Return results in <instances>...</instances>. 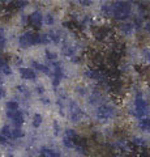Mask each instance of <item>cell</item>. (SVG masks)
Returning <instances> with one entry per match:
<instances>
[{
    "label": "cell",
    "instance_id": "obj_11",
    "mask_svg": "<svg viewBox=\"0 0 150 157\" xmlns=\"http://www.w3.org/2000/svg\"><path fill=\"white\" fill-rule=\"evenodd\" d=\"M5 106H7V111H16V110H18V102L17 101H8Z\"/></svg>",
    "mask_w": 150,
    "mask_h": 157
},
{
    "label": "cell",
    "instance_id": "obj_26",
    "mask_svg": "<svg viewBox=\"0 0 150 157\" xmlns=\"http://www.w3.org/2000/svg\"><path fill=\"white\" fill-rule=\"evenodd\" d=\"M4 96H5V89H4V88H3L2 85H0V100H2V98H3Z\"/></svg>",
    "mask_w": 150,
    "mask_h": 157
},
{
    "label": "cell",
    "instance_id": "obj_17",
    "mask_svg": "<svg viewBox=\"0 0 150 157\" xmlns=\"http://www.w3.org/2000/svg\"><path fill=\"white\" fill-rule=\"evenodd\" d=\"M63 52H64L67 56H73V54H75V48H73V47L64 46V47H63Z\"/></svg>",
    "mask_w": 150,
    "mask_h": 157
},
{
    "label": "cell",
    "instance_id": "obj_29",
    "mask_svg": "<svg viewBox=\"0 0 150 157\" xmlns=\"http://www.w3.org/2000/svg\"><path fill=\"white\" fill-rule=\"evenodd\" d=\"M144 54H145V56H146V59L150 62V51H148V50H144Z\"/></svg>",
    "mask_w": 150,
    "mask_h": 157
},
{
    "label": "cell",
    "instance_id": "obj_24",
    "mask_svg": "<svg viewBox=\"0 0 150 157\" xmlns=\"http://www.w3.org/2000/svg\"><path fill=\"white\" fill-rule=\"evenodd\" d=\"M14 4H16V7H17V8H24V7H26V6H27V2H16Z\"/></svg>",
    "mask_w": 150,
    "mask_h": 157
},
{
    "label": "cell",
    "instance_id": "obj_9",
    "mask_svg": "<svg viewBox=\"0 0 150 157\" xmlns=\"http://www.w3.org/2000/svg\"><path fill=\"white\" fill-rule=\"evenodd\" d=\"M138 127L140 128H142V130L150 131V119L149 118H142V119L138 122Z\"/></svg>",
    "mask_w": 150,
    "mask_h": 157
},
{
    "label": "cell",
    "instance_id": "obj_20",
    "mask_svg": "<svg viewBox=\"0 0 150 157\" xmlns=\"http://www.w3.org/2000/svg\"><path fill=\"white\" fill-rule=\"evenodd\" d=\"M45 22L47 24V25H52V24H54V17H52V14H46L45 16Z\"/></svg>",
    "mask_w": 150,
    "mask_h": 157
},
{
    "label": "cell",
    "instance_id": "obj_7",
    "mask_svg": "<svg viewBox=\"0 0 150 157\" xmlns=\"http://www.w3.org/2000/svg\"><path fill=\"white\" fill-rule=\"evenodd\" d=\"M108 34H110V30L107 28H101L95 32V38L98 39V41H103L106 37H108Z\"/></svg>",
    "mask_w": 150,
    "mask_h": 157
},
{
    "label": "cell",
    "instance_id": "obj_27",
    "mask_svg": "<svg viewBox=\"0 0 150 157\" xmlns=\"http://www.w3.org/2000/svg\"><path fill=\"white\" fill-rule=\"evenodd\" d=\"M54 130H55V134H59L60 127H59V124H57V122H54Z\"/></svg>",
    "mask_w": 150,
    "mask_h": 157
},
{
    "label": "cell",
    "instance_id": "obj_31",
    "mask_svg": "<svg viewBox=\"0 0 150 157\" xmlns=\"http://www.w3.org/2000/svg\"><path fill=\"white\" fill-rule=\"evenodd\" d=\"M77 92L81 93V94H85V90H84V88L82 86H77Z\"/></svg>",
    "mask_w": 150,
    "mask_h": 157
},
{
    "label": "cell",
    "instance_id": "obj_34",
    "mask_svg": "<svg viewBox=\"0 0 150 157\" xmlns=\"http://www.w3.org/2000/svg\"><path fill=\"white\" fill-rule=\"evenodd\" d=\"M42 102L43 104H50V100H47V98H42Z\"/></svg>",
    "mask_w": 150,
    "mask_h": 157
},
{
    "label": "cell",
    "instance_id": "obj_14",
    "mask_svg": "<svg viewBox=\"0 0 150 157\" xmlns=\"http://www.w3.org/2000/svg\"><path fill=\"white\" fill-rule=\"evenodd\" d=\"M41 124H42V115L41 114H34V117H33V126L39 127Z\"/></svg>",
    "mask_w": 150,
    "mask_h": 157
},
{
    "label": "cell",
    "instance_id": "obj_25",
    "mask_svg": "<svg viewBox=\"0 0 150 157\" xmlns=\"http://www.w3.org/2000/svg\"><path fill=\"white\" fill-rule=\"evenodd\" d=\"M17 89H18V92H21V93H27V92H26V88L24 86V85H18Z\"/></svg>",
    "mask_w": 150,
    "mask_h": 157
},
{
    "label": "cell",
    "instance_id": "obj_32",
    "mask_svg": "<svg viewBox=\"0 0 150 157\" xmlns=\"http://www.w3.org/2000/svg\"><path fill=\"white\" fill-rule=\"evenodd\" d=\"M75 63H80L81 62V58H79V56H73V59H72Z\"/></svg>",
    "mask_w": 150,
    "mask_h": 157
},
{
    "label": "cell",
    "instance_id": "obj_30",
    "mask_svg": "<svg viewBox=\"0 0 150 157\" xmlns=\"http://www.w3.org/2000/svg\"><path fill=\"white\" fill-rule=\"evenodd\" d=\"M0 144H7V139L0 135Z\"/></svg>",
    "mask_w": 150,
    "mask_h": 157
},
{
    "label": "cell",
    "instance_id": "obj_19",
    "mask_svg": "<svg viewBox=\"0 0 150 157\" xmlns=\"http://www.w3.org/2000/svg\"><path fill=\"white\" fill-rule=\"evenodd\" d=\"M63 143H64V145L67 147V148H73V147H75L73 141H72L71 139H68V137H64V140H63Z\"/></svg>",
    "mask_w": 150,
    "mask_h": 157
},
{
    "label": "cell",
    "instance_id": "obj_33",
    "mask_svg": "<svg viewBox=\"0 0 150 157\" xmlns=\"http://www.w3.org/2000/svg\"><path fill=\"white\" fill-rule=\"evenodd\" d=\"M37 92H38V93H43V86H42V85L37 86Z\"/></svg>",
    "mask_w": 150,
    "mask_h": 157
},
{
    "label": "cell",
    "instance_id": "obj_4",
    "mask_svg": "<svg viewBox=\"0 0 150 157\" xmlns=\"http://www.w3.org/2000/svg\"><path fill=\"white\" fill-rule=\"evenodd\" d=\"M29 22H30L33 26L39 28V26L42 25V22H43V16H42V13H41L39 11L33 12L30 16H29Z\"/></svg>",
    "mask_w": 150,
    "mask_h": 157
},
{
    "label": "cell",
    "instance_id": "obj_23",
    "mask_svg": "<svg viewBox=\"0 0 150 157\" xmlns=\"http://www.w3.org/2000/svg\"><path fill=\"white\" fill-rule=\"evenodd\" d=\"M5 43V38H4V33H3V29H0V47L4 46Z\"/></svg>",
    "mask_w": 150,
    "mask_h": 157
},
{
    "label": "cell",
    "instance_id": "obj_8",
    "mask_svg": "<svg viewBox=\"0 0 150 157\" xmlns=\"http://www.w3.org/2000/svg\"><path fill=\"white\" fill-rule=\"evenodd\" d=\"M31 66L34 67L37 71H39V72H43V73H50V70H48V67L43 66V64H41V63H38V62H33V63H31Z\"/></svg>",
    "mask_w": 150,
    "mask_h": 157
},
{
    "label": "cell",
    "instance_id": "obj_22",
    "mask_svg": "<svg viewBox=\"0 0 150 157\" xmlns=\"http://www.w3.org/2000/svg\"><path fill=\"white\" fill-rule=\"evenodd\" d=\"M46 56H47V59H50V60H55V59H56V54L46 50Z\"/></svg>",
    "mask_w": 150,
    "mask_h": 157
},
{
    "label": "cell",
    "instance_id": "obj_16",
    "mask_svg": "<svg viewBox=\"0 0 150 157\" xmlns=\"http://www.w3.org/2000/svg\"><path fill=\"white\" fill-rule=\"evenodd\" d=\"M65 137H68V139H71L72 141H73L76 137H77L76 131H75V130H72V128H68V130L65 131Z\"/></svg>",
    "mask_w": 150,
    "mask_h": 157
},
{
    "label": "cell",
    "instance_id": "obj_15",
    "mask_svg": "<svg viewBox=\"0 0 150 157\" xmlns=\"http://www.w3.org/2000/svg\"><path fill=\"white\" fill-rule=\"evenodd\" d=\"M11 130L12 128L9 126H4L2 128V136L5 137V139H9V137H11Z\"/></svg>",
    "mask_w": 150,
    "mask_h": 157
},
{
    "label": "cell",
    "instance_id": "obj_21",
    "mask_svg": "<svg viewBox=\"0 0 150 157\" xmlns=\"http://www.w3.org/2000/svg\"><path fill=\"white\" fill-rule=\"evenodd\" d=\"M0 71H2V72L4 73V75H11V73H12L11 67H9L8 64H5V66H4V67H3V68H2V70H0Z\"/></svg>",
    "mask_w": 150,
    "mask_h": 157
},
{
    "label": "cell",
    "instance_id": "obj_12",
    "mask_svg": "<svg viewBox=\"0 0 150 157\" xmlns=\"http://www.w3.org/2000/svg\"><path fill=\"white\" fill-rule=\"evenodd\" d=\"M47 37H48V39L50 41H52V42H55V43H57L60 41V37H59V34H57L56 32H50L47 34Z\"/></svg>",
    "mask_w": 150,
    "mask_h": 157
},
{
    "label": "cell",
    "instance_id": "obj_10",
    "mask_svg": "<svg viewBox=\"0 0 150 157\" xmlns=\"http://www.w3.org/2000/svg\"><path fill=\"white\" fill-rule=\"evenodd\" d=\"M24 136V131L21 128H16L14 127L13 130H11V137L12 139H21Z\"/></svg>",
    "mask_w": 150,
    "mask_h": 157
},
{
    "label": "cell",
    "instance_id": "obj_3",
    "mask_svg": "<svg viewBox=\"0 0 150 157\" xmlns=\"http://www.w3.org/2000/svg\"><path fill=\"white\" fill-rule=\"evenodd\" d=\"M18 42H20V46L22 48H26L29 46H33L34 45V33L31 32H25L22 34V36L20 37V39H18Z\"/></svg>",
    "mask_w": 150,
    "mask_h": 157
},
{
    "label": "cell",
    "instance_id": "obj_36",
    "mask_svg": "<svg viewBox=\"0 0 150 157\" xmlns=\"http://www.w3.org/2000/svg\"><path fill=\"white\" fill-rule=\"evenodd\" d=\"M116 157H124V156H122V155H118V156H116Z\"/></svg>",
    "mask_w": 150,
    "mask_h": 157
},
{
    "label": "cell",
    "instance_id": "obj_13",
    "mask_svg": "<svg viewBox=\"0 0 150 157\" xmlns=\"http://www.w3.org/2000/svg\"><path fill=\"white\" fill-rule=\"evenodd\" d=\"M120 30L124 33H130L133 30V24H122L120 25Z\"/></svg>",
    "mask_w": 150,
    "mask_h": 157
},
{
    "label": "cell",
    "instance_id": "obj_1",
    "mask_svg": "<svg viewBox=\"0 0 150 157\" xmlns=\"http://www.w3.org/2000/svg\"><path fill=\"white\" fill-rule=\"evenodd\" d=\"M134 105H136V109H134V117L140 118V119H142V118L148 114L149 111V106H148V102L144 100L142 97H136V101H134Z\"/></svg>",
    "mask_w": 150,
    "mask_h": 157
},
{
    "label": "cell",
    "instance_id": "obj_6",
    "mask_svg": "<svg viewBox=\"0 0 150 157\" xmlns=\"http://www.w3.org/2000/svg\"><path fill=\"white\" fill-rule=\"evenodd\" d=\"M21 77L25 80H35V71L31 68H21Z\"/></svg>",
    "mask_w": 150,
    "mask_h": 157
},
{
    "label": "cell",
    "instance_id": "obj_18",
    "mask_svg": "<svg viewBox=\"0 0 150 157\" xmlns=\"http://www.w3.org/2000/svg\"><path fill=\"white\" fill-rule=\"evenodd\" d=\"M132 144L141 147V145H145V144H146V141H145V139H141V137H134V139L132 140Z\"/></svg>",
    "mask_w": 150,
    "mask_h": 157
},
{
    "label": "cell",
    "instance_id": "obj_5",
    "mask_svg": "<svg viewBox=\"0 0 150 157\" xmlns=\"http://www.w3.org/2000/svg\"><path fill=\"white\" fill-rule=\"evenodd\" d=\"M98 118L99 119H108V118L112 115V109L108 106V105H102L98 109Z\"/></svg>",
    "mask_w": 150,
    "mask_h": 157
},
{
    "label": "cell",
    "instance_id": "obj_28",
    "mask_svg": "<svg viewBox=\"0 0 150 157\" xmlns=\"http://www.w3.org/2000/svg\"><path fill=\"white\" fill-rule=\"evenodd\" d=\"M80 4H81V6H85V7H88V6H90V4H91V2H86V0H81V2H80Z\"/></svg>",
    "mask_w": 150,
    "mask_h": 157
},
{
    "label": "cell",
    "instance_id": "obj_2",
    "mask_svg": "<svg viewBox=\"0 0 150 157\" xmlns=\"http://www.w3.org/2000/svg\"><path fill=\"white\" fill-rule=\"evenodd\" d=\"M7 117L13 122V124H14L16 128H20V126H22L24 121H25V117H24V113L21 110L7 111Z\"/></svg>",
    "mask_w": 150,
    "mask_h": 157
},
{
    "label": "cell",
    "instance_id": "obj_35",
    "mask_svg": "<svg viewBox=\"0 0 150 157\" xmlns=\"http://www.w3.org/2000/svg\"><path fill=\"white\" fill-rule=\"evenodd\" d=\"M145 29H146V30H148V32L150 33V21H149V22L146 24V26H145Z\"/></svg>",
    "mask_w": 150,
    "mask_h": 157
}]
</instances>
